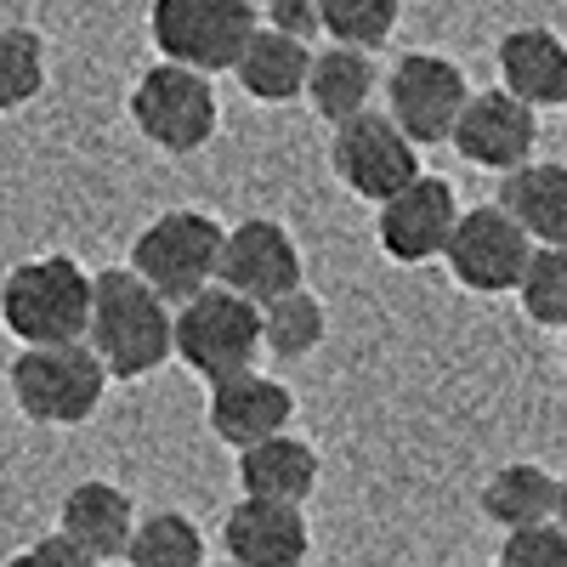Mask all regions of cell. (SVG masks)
I'll list each match as a JSON object with an SVG mask.
<instances>
[{
    "label": "cell",
    "mask_w": 567,
    "mask_h": 567,
    "mask_svg": "<svg viewBox=\"0 0 567 567\" xmlns=\"http://www.w3.org/2000/svg\"><path fill=\"white\" fill-rule=\"evenodd\" d=\"M85 347L97 352L109 381H142L171 363V301L154 296L131 267H103L91 278Z\"/></svg>",
    "instance_id": "cell-1"
},
{
    "label": "cell",
    "mask_w": 567,
    "mask_h": 567,
    "mask_svg": "<svg viewBox=\"0 0 567 567\" xmlns=\"http://www.w3.org/2000/svg\"><path fill=\"white\" fill-rule=\"evenodd\" d=\"M85 318H91V272L74 256L18 261L0 284V323L23 347L85 341Z\"/></svg>",
    "instance_id": "cell-2"
},
{
    "label": "cell",
    "mask_w": 567,
    "mask_h": 567,
    "mask_svg": "<svg viewBox=\"0 0 567 567\" xmlns=\"http://www.w3.org/2000/svg\"><path fill=\"white\" fill-rule=\"evenodd\" d=\"M171 358H182L199 381H227L261 358V307L233 296L227 284H205L199 296L171 307Z\"/></svg>",
    "instance_id": "cell-3"
},
{
    "label": "cell",
    "mask_w": 567,
    "mask_h": 567,
    "mask_svg": "<svg viewBox=\"0 0 567 567\" xmlns=\"http://www.w3.org/2000/svg\"><path fill=\"white\" fill-rule=\"evenodd\" d=\"M7 386L34 425H85L109 392V369L85 341L23 347L7 369Z\"/></svg>",
    "instance_id": "cell-4"
},
{
    "label": "cell",
    "mask_w": 567,
    "mask_h": 567,
    "mask_svg": "<svg viewBox=\"0 0 567 567\" xmlns=\"http://www.w3.org/2000/svg\"><path fill=\"white\" fill-rule=\"evenodd\" d=\"M256 29H261V12L250 0H154L148 7L154 52L199 74H233Z\"/></svg>",
    "instance_id": "cell-5"
},
{
    "label": "cell",
    "mask_w": 567,
    "mask_h": 567,
    "mask_svg": "<svg viewBox=\"0 0 567 567\" xmlns=\"http://www.w3.org/2000/svg\"><path fill=\"white\" fill-rule=\"evenodd\" d=\"M131 120L159 154L187 159V154H199L205 142L216 136L221 103H216L210 74L159 58L154 69H142V80L131 85Z\"/></svg>",
    "instance_id": "cell-6"
},
{
    "label": "cell",
    "mask_w": 567,
    "mask_h": 567,
    "mask_svg": "<svg viewBox=\"0 0 567 567\" xmlns=\"http://www.w3.org/2000/svg\"><path fill=\"white\" fill-rule=\"evenodd\" d=\"M221 221L205 210H165L136 233L131 245V272L148 284L154 296H165L171 307H182L187 296H199L205 284H216V261H221Z\"/></svg>",
    "instance_id": "cell-7"
},
{
    "label": "cell",
    "mask_w": 567,
    "mask_h": 567,
    "mask_svg": "<svg viewBox=\"0 0 567 567\" xmlns=\"http://www.w3.org/2000/svg\"><path fill=\"white\" fill-rule=\"evenodd\" d=\"M329 165H336L341 187L363 205H381L392 199L398 187H409L420 176V148L398 131L392 114H352L336 125V142H329Z\"/></svg>",
    "instance_id": "cell-8"
},
{
    "label": "cell",
    "mask_w": 567,
    "mask_h": 567,
    "mask_svg": "<svg viewBox=\"0 0 567 567\" xmlns=\"http://www.w3.org/2000/svg\"><path fill=\"white\" fill-rule=\"evenodd\" d=\"M528 256H534V239L499 205L460 210L449 245H443V261H449L454 284L471 290V296H505V290H516Z\"/></svg>",
    "instance_id": "cell-9"
},
{
    "label": "cell",
    "mask_w": 567,
    "mask_h": 567,
    "mask_svg": "<svg viewBox=\"0 0 567 567\" xmlns=\"http://www.w3.org/2000/svg\"><path fill=\"white\" fill-rule=\"evenodd\" d=\"M465 97H471L465 69L454 58H437V52H403L386 74V114L398 120V131L414 148L449 142Z\"/></svg>",
    "instance_id": "cell-10"
},
{
    "label": "cell",
    "mask_w": 567,
    "mask_h": 567,
    "mask_svg": "<svg viewBox=\"0 0 567 567\" xmlns=\"http://www.w3.org/2000/svg\"><path fill=\"white\" fill-rule=\"evenodd\" d=\"M307 261L301 245L290 239V227L272 216H245L221 233V261H216V284H227L245 301H272L284 290H301Z\"/></svg>",
    "instance_id": "cell-11"
},
{
    "label": "cell",
    "mask_w": 567,
    "mask_h": 567,
    "mask_svg": "<svg viewBox=\"0 0 567 567\" xmlns=\"http://www.w3.org/2000/svg\"><path fill=\"white\" fill-rule=\"evenodd\" d=\"M534 142H539V109H528L523 97H511L505 85L494 91H471L454 131H449V148L477 165V171H516L523 159H534Z\"/></svg>",
    "instance_id": "cell-12"
},
{
    "label": "cell",
    "mask_w": 567,
    "mask_h": 567,
    "mask_svg": "<svg viewBox=\"0 0 567 567\" xmlns=\"http://www.w3.org/2000/svg\"><path fill=\"white\" fill-rule=\"evenodd\" d=\"M460 221V199L443 176H414L409 187H398L392 199H381V216H374V239L381 250L403 267H420V261H437L449 233Z\"/></svg>",
    "instance_id": "cell-13"
},
{
    "label": "cell",
    "mask_w": 567,
    "mask_h": 567,
    "mask_svg": "<svg viewBox=\"0 0 567 567\" xmlns=\"http://www.w3.org/2000/svg\"><path fill=\"white\" fill-rule=\"evenodd\" d=\"M221 550L233 567H307V556H312L307 511L245 494L221 523Z\"/></svg>",
    "instance_id": "cell-14"
},
{
    "label": "cell",
    "mask_w": 567,
    "mask_h": 567,
    "mask_svg": "<svg viewBox=\"0 0 567 567\" xmlns=\"http://www.w3.org/2000/svg\"><path fill=\"white\" fill-rule=\"evenodd\" d=\"M210 432L216 443H227L233 454L261 443V437H278V432H290V420H296V392L272 381V374L261 369H239V374H227V381H210Z\"/></svg>",
    "instance_id": "cell-15"
},
{
    "label": "cell",
    "mask_w": 567,
    "mask_h": 567,
    "mask_svg": "<svg viewBox=\"0 0 567 567\" xmlns=\"http://www.w3.org/2000/svg\"><path fill=\"white\" fill-rule=\"evenodd\" d=\"M499 85L528 109H567V40L545 23H523L499 40Z\"/></svg>",
    "instance_id": "cell-16"
},
{
    "label": "cell",
    "mask_w": 567,
    "mask_h": 567,
    "mask_svg": "<svg viewBox=\"0 0 567 567\" xmlns=\"http://www.w3.org/2000/svg\"><path fill=\"white\" fill-rule=\"evenodd\" d=\"M131 528H136V499H131L120 483L85 477V483H74V488L63 494L58 534H63V539H74L85 556H97V561L125 556Z\"/></svg>",
    "instance_id": "cell-17"
},
{
    "label": "cell",
    "mask_w": 567,
    "mask_h": 567,
    "mask_svg": "<svg viewBox=\"0 0 567 567\" xmlns=\"http://www.w3.org/2000/svg\"><path fill=\"white\" fill-rule=\"evenodd\" d=\"M499 210L534 245H567V165L561 159H523L516 171H505Z\"/></svg>",
    "instance_id": "cell-18"
},
{
    "label": "cell",
    "mask_w": 567,
    "mask_h": 567,
    "mask_svg": "<svg viewBox=\"0 0 567 567\" xmlns=\"http://www.w3.org/2000/svg\"><path fill=\"white\" fill-rule=\"evenodd\" d=\"M374 91H381V69H374V58L358 52V45L329 40L323 52H312V63H307L301 97H307V109L323 125H341V120H352V114H363L374 103Z\"/></svg>",
    "instance_id": "cell-19"
},
{
    "label": "cell",
    "mask_w": 567,
    "mask_h": 567,
    "mask_svg": "<svg viewBox=\"0 0 567 567\" xmlns=\"http://www.w3.org/2000/svg\"><path fill=\"white\" fill-rule=\"evenodd\" d=\"M239 488L250 499H278V505H307L318 488V449L296 432L261 437L239 449Z\"/></svg>",
    "instance_id": "cell-20"
},
{
    "label": "cell",
    "mask_w": 567,
    "mask_h": 567,
    "mask_svg": "<svg viewBox=\"0 0 567 567\" xmlns=\"http://www.w3.org/2000/svg\"><path fill=\"white\" fill-rule=\"evenodd\" d=\"M307 63H312V40H296V34H278V29H256L245 40L239 63H233V74H239L245 97L256 103H296L301 85H307Z\"/></svg>",
    "instance_id": "cell-21"
},
{
    "label": "cell",
    "mask_w": 567,
    "mask_h": 567,
    "mask_svg": "<svg viewBox=\"0 0 567 567\" xmlns=\"http://www.w3.org/2000/svg\"><path fill=\"white\" fill-rule=\"evenodd\" d=\"M483 516L511 528H528V523H550L556 516V477L534 460H511L499 465L494 477L483 483Z\"/></svg>",
    "instance_id": "cell-22"
},
{
    "label": "cell",
    "mask_w": 567,
    "mask_h": 567,
    "mask_svg": "<svg viewBox=\"0 0 567 567\" xmlns=\"http://www.w3.org/2000/svg\"><path fill=\"white\" fill-rule=\"evenodd\" d=\"M329 336V312L323 301L307 290H284L272 301H261V352H272L278 363H296V358H312Z\"/></svg>",
    "instance_id": "cell-23"
},
{
    "label": "cell",
    "mask_w": 567,
    "mask_h": 567,
    "mask_svg": "<svg viewBox=\"0 0 567 567\" xmlns=\"http://www.w3.org/2000/svg\"><path fill=\"white\" fill-rule=\"evenodd\" d=\"M125 561L131 567H205V534L182 511H148L136 516Z\"/></svg>",
    "instance_id": "cell-24"
},
{
    "label": "cell",
    "mask_w": 567,
    "mask_h": 567,
    "mask_svg": "<svg viewBox=\"0 0 567 567\" xmlns=\"http://www.w3.org/2000/svg\"><path fill=\"white\" fill-rule=\"evenodd\" d=\"M398 18L403 0H318V34H329L336 45H358V52L386 45Z\"/></svg>",
    "instance_id": "cell-25"
},
{
    "label": "cell",
    "mask_w": 567,
    "mask_h": 567,
    "mask_svg": "<svg viewBox=\"0 0 567 567\" xmlns=\"http://www.w3.org/2000/svg\"><path fill=\"white\" fill-rule=\"evenodd\" d=\"M45 91V40L23 23L0 29V114L29 109Z\"/></svg>",
    "instance_id": "cell-26"
},
{
    "label": "cell",
    "mask_w": 567,
    "mask_h": 567,
    "mask_svg": "<svg viewBox=\"0 0 567 567\" xmlns=\"http://www.w3.org/2000/svg\"><path fill=\"white\" fill-rule=\"evenodd\" d=\"M516 296H523V312L534 323L567 329V245H534Z\"/></svg>",
    "instance_id": "cell-27"
},
{
    "label": "cell",
    "mask_w": 567,
    "mask_h": 567,
    "mask_svg": "<svg viewBox=\"0 0 567 567\" xmlns=\"http://www.w3.org/2000/svg\"><path fill=\"white\" fill-rule=\"evenodd\" d=\"M499 567H567V528L556 523H528L511 528L499 545Z\"/></svg>",
    "instance_id": "cell-28"
},
{
    "label": "cell",
    "mask_w": 567,
    "mask_h": 567,
    "mask_svg": "<svg viewBox=\"0 0 567 567\" xmlns=\"http://www.w3.org/2000/svg\"><path fill=\"white\" fill-rule=\"evenodd\" d=\"M7 567H103L97 556H85L74 539H63V534H45V539H34V545H23Z\"/></svg>",
    "instance_id": "cell-29"
},
{
    "label": "cell",
    "mask_w": 567,
    "mask_h": 567,
    "mask_svg": "<svg viewBox=\"0 0 567 567\" xmlns=\"http://www.w3.org/2000/svg\"><path fill=\"white\" fill-rule=\"evenodd\" d=\"M256 12L278 34H296V40L318 34V0H256Z\"/></svg>",
    "instance_id": "cell-30"
},
{
    "label": "cell",
    "mask_w": 567,
    "mask_h": 567,
    "mask_svg": "<svg viewBox=\"0 0 567 567\" xmlns=\"http://www.w3.org/2000/svg\"><path fill=\"white\" fill-rule=\"evenodd\" d=\"M556 523L567 528V477H556Z\"/></svg>",
    "instance_id": "cell-31"
},
{
    "label": "cell",
    "mask_w": 567,
    "mask_h": 567,
    "mask_svg": "<svg viewBox=\"0 0 567 567\" xmlns=\"http://www.w3.org/2000/svg\"><path fill=\"white\" fill-rule=\"evenodd\" d=\"M561 358H567V329H561Z\"/></svg>",
    "instance_id": "cell-32"
},
{
    "label": "cell",
    "mask_w": 567,
    "mask_h": 567,
    "mask_svg": "<svg viewBox=\"0 0 567 567\" xmlns=\"http://www.w3.org/2000/svg\"><path fill=\"white\" fill-rule=\"evenodd\" d=\"M205 567H210V561H205ZM221 567H233V561H221Z\"/></svg>",
    "instance_id": "cell-33"
},
{
    "label": "cell",
    "mask_w": 567,
    "mask_h": 567,
    "mask_svg": "<svg viewBox=\"0 0 567 567\" xmlns=\"http://www.w3.org/2000/svg\"><path fill=\"white\" fill-rule=\"evenodd\" d=\"M250 7H256V0H250Z\"/></svg>",
    "instance_id": "cell-34"
}]
</instances>
